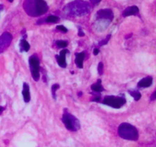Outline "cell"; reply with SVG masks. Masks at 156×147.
<instances>
[{
  "instance_id": "6da1fadb",
  "label": "cell",
  "mask_w": 156,
  "mask_h": 147,
  "mask_svg": "<svg viewBox=\"0 0 156 147\" xmlns=\"http://www.w3.org/2000/svg\"><path fill=\"white\" fill-rule=\"evenodd\" d=\"M23 8L26 13L32 17L44 15L49 9L44 0H25L23 4Z\"/></svg>"
},
{
  "instance_id": "7a4b0ae2",
  "label": "cell",
  "mask_w": 156,
  "mask_h": 147,
  "mask_svg": "<svg viewBox=\"0 0 156 147\" xmlns=\"http://www.w3.org/2000/svg\"><path fill=\"white\" fill-rule=\"evenodd\" d=\"M91 11L90 4L82 0H76L67 5L64 8V13L69 16H83Z\"/></svg>"
},
{
  "instance_id": "3957f363",
  "label": "cell",
  "mask_w": 156,
  "mask_h": 147,
  "mask_svg": "<svg viewBox=\"0 0 156 147\" xmlns=\"http://www.w3.org/2000/svg\"><path fill=\"white\" fill-rule=\"evenodd\" d=\"M118 134L120 137L126 140L136 141L139 138L137 129L128 123H123L119 126Z\"/></svg>"
},
{
  "instance_id": "277c9868",
  "label": "cell",
  "mask_w": 156,
  "mask_h": 147,
  "mask_svg": "<svg viewBox=\"0 0 156 147\" xmlns=\"http://www.w3.org/2000/svg\"><path fill=\"white\" fill-rule=\"evenodd\" d=\"M62 120L67 130L70 131H77L80 129V123L79 119L67 111L64 112Z\"/></svg>"
},
{
  "instance_id": "5b68a950",
  "label": "cell",
  "mask_w": 156,
  "mask_h": 147,
  "mask_svg": "<svg viewBox=\"0 0 156 147\" xmlns=\"http://www.w3.org/2000/svg\"><path fill=\"white\" fill-rule=\"evenodd\" d=\"M101 103L105 105L109 106L115 109L121 108L126 103V100L124 96H106L101 101Z\"/></svg>"
},
{
  "instance_id": "8992f818",
  "label": "cell",
  "mask_w": 156,
  "mask_h": 147,
  "mask_svg": "<svg viewBox=\"0 0 156 147\" xmlns=\"http://www.w3.org/2000/svg\"><path fill=\"white\" fill-rule=\"evenodd\" d=\"M29 66L33 79L38 81L40 79V61L36 55H33L29 58Z\"/></svg>"
},
{
  "instance_id": "52a82bcc",
  "label": "cell",
  "mask_w": 156,
  "mask_h": 147,
  "mask_svg": "<svg viewBox=\"0 0 156 147\" xmlns=\"http://www.w3.org/2000/svg\"><path fill=\"white\" fill-rule=\"evenodd\" d=\"M12 41V35L5 32L0 35V54L4 52L10 46Z\"/></svg>"
},
{
  "instance_id": "ba28073f",
  "label": "cell",
  "mask_w": 156,
  "mask_h": 147,
  "mask_svg": "<svg viewBox=\"0 0 156 147\" xmlns=\"http://www.w3.org/2000/svg\"><path fill=\"white\" fill-rule=\"evenodd\" d=\"M96 18L98 19H105L111 21L114 18V13H113L112 10L110 9H101L96 14Z\"/></svg>"
},
{
  "instance_id": "9c48e42d",
  "label": "cell",
  "mask_w": 156,
  "mask_h": 147,
  "mask_svg": "<svg viewBox=\"0 0 156 147\" xmlns=\"http://www.w3.org/2000/svg\"><path fill=\"white\" fill-rule=\"evenodd\" d=\"M68 49H62L61 50V51L59 52V55H56V61H57L58 64L62 68H65L67 66L66 60V55L67 53H69Z\"/></svg>"
},
{
  "instance_id": "30bf717a",
  "label": "cell",
  "mask_w": 156,
  "mask_h": 147,
  "mask_svg": "<svg viewBox=\"0 0 156 147\" xmlns=\"http://www.w3.org/2000/svg\"><path fill=\"white\" fill-rule=\"evenodd\" d=\"M139 12H140V9H139V8L137 7V6H129V7L126 8V9L123 11V16L127 17L130 16V15H139Z\"/></svg>"
},
{
  "instance_id": "8fae6325",
  "label": "cell",
  "mask_w": 156,
  "mask_h": 147,
  "mask_svg": "<svg viewBox=\"0 0 156 147\" xmlns=\"http://www.w3.org/2000/svg\"><path fill=\"white\" fill-rule=\"evenodd\" d=\"M76 59H75V62H76V66L79 68L82 69L83 67V61L85 57V52H79V53H76Z\"/></svg>"
},
{
  "instance_id": "7c38bea8",
  "label": "cell",
  "mask_w": 156,
  "mask_h": 147,
  "mask_svg": "<svg viewBox=\"0 0 156 147\" xmlns=\"http://www.w3.org/2000/svg\"><path fill=\"white\" fill-rule=\"evenodd\" d=\"M153 80H152V77H146L143 78L139 81L138 86L139 87H142V88H146V87H149L152 84Z\"/></svg>"
},
{
  "instance_id": "4fadbf2b",
  "label": "cell",
  "mask_w": 156,
  "mask_h": 147,
  "mask_svg": "<svg viewBox=\"0 0 156 147\" xmlns=\"http://www.w3.org/2000/svg\"><path fill=\"white\" fill-rule=\"evenodd\" d=\"M23 99L24 102L28 103L30 100V87L27 83L23 84V90H22Z\"/></svg>"
},
{
  "instance_id": "5bb4252c",
  "label": "cell",
  "mask_w": 156,
  "mask_h": 147,
  "mask_svg": "<svg viewBox=\"0 0 156 147\" xmlns=\"http://www.w3.org/2000/svg\"><path fill=\"white\" fill-rule=\"evenodd\" d=\"M91 89L92 91L95 92V93H101V92L104 91L105 90V88L103 87L101 84V80L98 79V81L94 84H93L91 86Z\"/></svg>"
},
{
  "instance_id": "9a60e30c",
  "label": "cell",
  "mask_w": 156,
  "mask_h": 147,
  "mask_svg": "<svg viewBox=\"0 0 156 147\" xmlns=\"http://www.w3.org/2000/svg\"><path fill=\"white\" fill-rule=\"evenodd\" d=\"M30 44L29 43L26 41L25 39H21L20 41V48H21V51H28L30 49Z\"/></svg>"
},
{
  "instance_id": "2e32d148",
  "label": "cell",
  "mask_w": 156,
  "mask_h": 147,
  "mask_svg": "<svg viewBox=\"0 0 156 147\" xmlns=\"http://www.w3.org/2000/svg\"><path fill=\"white\" fill-rule=\"evenodd\" d=\"M59 21V18L55 15H50V16L45 18L44 22L47 23H57Z\"/></svg>"
},
{
  "instance_id": "e0dca14e",
  "label": "cell",
  "mask_w": 156,
  "mask_h": 147,
  "mask_svg": "<svg viewBox=\"0 0 156 147\" xmlns=\"http://www.w3.org/2000/svg\"><path fill=\"white\" fill-rule=\"evenodd\" d=\"M129 93L134 98L136 101L140 100L142 96L141 93L139 91H137V90H129Z\"/></svg>"
},
{
  "instance_id": "ac0fdd59",
  "label": "cell",
  "mask_w": 156,
  "mask_h": 147,
  "mask_svg": "<svg viewBox=\"0 0 156 147\" xmlns=\"http://www.w3.org/2000/svg\"><path fill=\"white\" fill-rule=\"evenodd\" d=\"M56 44L57 47H61V48H66L68 46L69 43L67 41H63V40H59L56 41Z\"/></svg>"
},
{
  "instance_id": "d6986e66",
  "label": "cell",
  "mask_w": 156,
  "mask_h": 147,
  "mask_svg": "<svg viewBox=\"0 0 156 147\" xmlns=\"http://www.w3.org/2000/svg\"><path fill=\"white\" fill-rule=\"evenodd\" d=\"M59 88V84H53V86H52V88H51L52 96H53V98L54 100H56V91Z\"/></svg>"
},
{
  "instance_id": "ffe728a7",
  "label": "cell",
  "mask_w": 156,
  "mask_h": 147,
  "mask_svg": "<svg viewBox=\"0 0 156 147\" xmlns=\"http://www.w3.org/2000/svg\"><path fill=\"white\" fill-rule=\"evenodd\" d=\"M111 35H107L106 38H105V39L102 40V41H101L100 42H99L98 45H99V46H103V45H105V44H108V41H109V40L111 39Z\"/></svg>"
},
{
  "instance_id": "44dd1931",
  "label": "cell",
  "mask_w": 156,
  "mask_h": 147,
  "mask_svg": "<svg viewBox=\"0 0 156 147\" xmlns=\"http://www.w3.org/2000/svg\"><path fill=\"white\" fill-rule=\"evenodd\" d=\"M94 96H93L92 99H91V101H94V102H100L101 100L100 93H95V92H94Z\"/></svg>"
},
{
  "instance_id": "7402d4cb",
  "label": "cell",
  "mask_w": 156,
  "mask_h": 147,
  "mask_svg": "<svg viewBox=\"0 0 156 147\" xmlns=\"http://www.w3.org/2000/svg\"><path fill=\"white\" fill-rule=\"evenodd\" d=\"M98 71L100 75H102L104 73V64L102 62H99L98 66Z\"/></svg>"
},
{
  "instance_id": "603a6c76",
  "label": "cell",
  "mask_w": 156,
  "mask_h": 147,
  "mask_svg": "<svg viewBox=\"0 0 156 147\" xmlns=\"http://www.w3.org/2000/svg\"><path fill=\"white\" fill-rule=\"evenodd\" d=\"M56 29L59 31H60V32H63V33H66V32H68V29H67L63 25H57L56 26Z\"/></svg>"
},
{
  "instance_id": "cb8c5ba5",
  "label": "cell",
  "mask_w": 156,
  "mask_h": 147,
  "mask_svg": "<svg viewBox=\"0 0 156 147\" xmlns=\"http://www.w3.org/2000/svg\"><path fill=\"white\" fill-rule=\"evenodd\" d=\"M101 0H90V2L92 6H96V5L98 4Z\"/></svg>"
},
{
  "instance_id": "d4e9b609",
  "label": "cell",
  "mask_w": 156,
  "mask_h": 147,
  "mask_svg": "<svg viewBox=\"0 0 156 147\" xmlns=\"http://www.w3.org/2000/svg\"><path fill=\"white\" fill-rule=\"evenodd\" d=\"M150 100H152H152H156V90L152 94V96H151V97H150Z\"/></svg>"
},
{
  "instance_id": "484cf974",
  "label": "cell",
  "mask_w": 156,
  "mask_h": 147,
  "mask_svg": "<svg viewBox=\"0 0 156 147\" xmlns=\"http://www.w3.org/2000/svg\"><path fill=\"white\" fill-rule=\"evenodd\" d=\"M79 33H78V35H79V36H84V35H85V33H84V32H82V29H81L80 27H79Z\"/></svg>"
},
{
  "instance_id": "4316f807",
  "label": "cell",
  "mask_w": 156,
  "mask_h": 147,
  "mask_svg": "<svg viewBox=\"0 0 156 147\" xmlns=\"http://www.w3.org/2000/svg\"><path fill=\"white\" fill-rule=\"evenodd\" d=\"M99 53V49L98 48H94V51H93V54H94V55H98Z\"/></svg>"
},
{
  "instance_id": "83f0119b",
  "label": "cell",
  "mask_w": 156,
  "mask_h": 147,
  "mask_svg": "<svg viewBox=\"0 0 156 147\" xmlns=\"http://www.w3.org/2000/svg\"><path fill=\"white\" fill-rule=\"evenodd\" d=\"M5 110V107H2V106H0V114H1L2 113L3 111Z\"/></svg>"
},
{
  "instance_id": "f1b7e54d",
  "label": "cell",
  "mask_w": 156,
  "mask_h": 147,
  "mask_svg": "<svg viewBox=\"0 0 156 147\" xmlns=\"http://www.w3.org/2000/svg\"><path fill=\"white\" fill-rule=\"evenodd\" d=\"M2 9H3V6L2 5H0V11L2 10Z\"/></svg>"
},
{
  "instance_id": "f546056e",
  "label": "cell",
  "mask_w": 156,
  "mask_h": 147,
  "mask_svg": "<svg viewBox=\"0 0 156 147\" xmlns=\"http://www.w3.org/2000/svg\"><path fill=\"white\" fill-rule=\"evenodd\" d=\"M9 2H13V1H14V0H9Z\"/></svg>"
}]
</instances>
